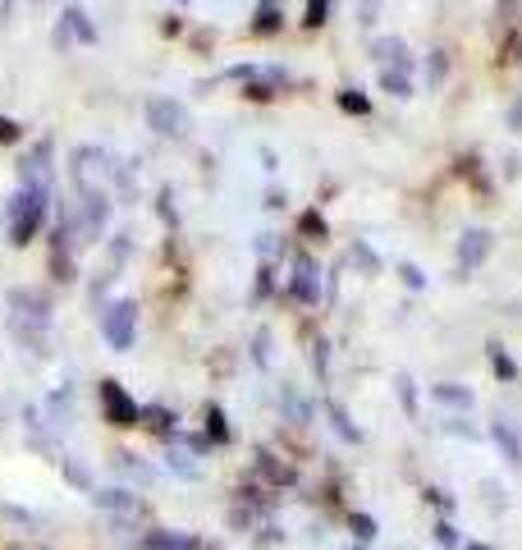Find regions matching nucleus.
I'll return each instance as SVG.
<instances>
[{
    "instance_id": "6e6552de",
    "label": "nucleus",
    "mask_w": 522,
    "mask_h": 550,
    "mask_svg": "<svg viewBox=\"0 0 522 550\" xmlns=\"http://www.w3.org/2000/svg\"><path fill=\"white\" fill-rule=\"evenodd\" d=\"M431 395H435V399H445V404H472V395H463V390H449V385H435Z\"/></svg>"
},
{
    "instance_id": "2eb2a0df",
    "label": "nucleus",
    "mask_w": 522,
    "mask_h": 550,
    "mask_svg": "<svg viewBox=\"0 0 522 550\" xmlns=\"http://www.w3.org/2000/svg\"><path fill=\"white\" fill-rule=\"evenodd\" d=\"M344 106H348V110H367V97H353V92H348Z\"/></svg>"
},
{
    "instance_id": "7ed1b4c3",
    "label": "nucleus",
    "mask_w": 522,
    "mask_h": 550,
    "mask_svg": "<svg viewBox=\"0 0 522 550\" xmlns=\"http://www.w3.org/2000/svg\"><path fill=\"white\" fill-rule=\"evenodd\" d=\"M106 335L115 349H129L133 340V303H115V308L106 312Z\"/></svg>"
},
{
    "instance_id": "dca6fc26",
    "label": "nucleus",
    "mask_w": 522,
    "mask_h": 550,
    "mask_svg": "<svg viewBox=\"0 0 522 550\" xmlns=\"http://www.w3.org/2000/svg\"><path fill=\"white\" fill-rule=\"evenodd\" d=\"M468 550H486V546H468Z\"/></svg>"
},
{
    "instance_id": "20e7f679",
    "label": "nucleus",
    "mask_w": 522,
    "mask_h": 550,
    "mask_svg": "<svg viewBox=\"0 0 522 550\" xmlns=\"http://www.w3.org/2000/svg\"><path fill=\"white\" fill-rule=\"evenodd\" d=\"M152 120H156V124H165V133H179L184 115H179V106H170V101H156V106H152Z\"/></svg>"
},
{
    "instance_id": "0eeeda50",
    "label": "nucleus",
    "mask_w": 522,
    "mask_h": 550,
    "mask_svg": "<svg viewBox=\"0 0 522 550\" xmlns=\"http://www.w3.org/2000/svg\"><path fill=\"white\" fill-rule=\"evenodd\" d=\"M472 243H463V262H477L481 253H486V234H468Z\"/></svg>"
},
{
    "instance_id": "f8f14e48",
    "label": "nucleus",
    "mask_w": 522,
    "mask_h": 550,
    "mask_svg": "<svg viewBox=\"0 0 522 550\" xmlns=\"http://www.w3.org/2000/svg\"><path fill=\"white\" fill-rule=\"evenodd\" d=\"M495 372H500V376H509V381H513V376H518V367H513L509 358H504V353L495 349Z\"/></svg>"
},
{
    "instance_id": "9d476101",
    "label": "nucleus",
    "mask_w": 522,
    "mask_h": 550,
    "mask_svg": "<svg viewBox=\"0 0 522 550\" xmlns=\"http://www.w3.org/2000/svg\"><path fill=\"white\" fill-rule=\"evenodd\" d=\"M435 541H440V546H458V532L449 528V523H435Z\"/></svg>"
},
{
    "instance_id": "39448f33",
    "label": "nucleus",
    "mask_w": 522,
    "mask_h": 550,
    "mask_svg": "<svg viewBox=\"0 0 522 550\" xmlns=\"http://www.w3.org/2000/svg\"><path fill=\"white\" fill-rule=\"evenodd\" d=\"M147 546L152 550H197L193 537H170V532H156V537H147Z\"/></svg>"
},
{
    "instance_id": "f257e3e1",
    "label": "nucleus",
    "mask_w": 522,
    "mask_h": 550,
    "mask_svg": "<svg viewBox=\"0 0 522 550\" xmlns=\"http://www.w3.org/2000/svg\"><path fill=\"white\" fill-rule=\"evenodd\" d=\"M42 216H46V188H23L10 211V239L28 243L37 234V225H42Z\"/></svg>"
},
{
    "instance_id": "1a4fd4ad",
    "label": "nucleus",
    "mask_w": 522,
    "mask_h": 550,
    "mask_svg": "<svg viewBox=\"0 0 522 550\" xmlns=\"http://www.w3.org/2000/svg\"><path fill=\"white\" fill-rule=\"evenodd\" d=\"M69 23H74V33H78V37H87V42H92V23L83 19V10H69Z\"/></svg>"
},
{
    "instance_id": "f03ea898",
    "label": "nucleus",
    "mask_w": 522,
    "mask_h": 550,
    "mask_svg": "<svg viewBox=\"0 0 522 550\" xmlns=\"http://www.w3.org/2000/svg\"><path fill=\"white\" fill-rule=\"evenodd\" d=\"M101 404H106V418L115 422V427H133V422H138V408H133V399L124 395L115 381L101 385Z\"/></svg>"
},
{
    "instance_id": "ddd939ff",
    "label": "nucleus",
    "mask_w": 522,
    "mask_h": 550,
    "mask_svg": "<svg viewBox=\"0 0 522 550\" xmlns=\"http://www.w3.org/2000/svg\"><path fill=\"white\" fill-rule=\"evenodd\" d=\"M19 138V124L14 120H0V143H14Z\"/></svg>"
},
{
    "instance_id": "423d86ee",
    "label": "nucleus",
    "mask_w": 522,
    "mask_h": 550,
    "mask_svg": "<svg viewBox=\"0 0 522 550\" xmlns=\"http://www.w3.org/2000/svg\"><path fill=\"white\" fill-rule=\"evenodd\" d=\"M495 440H500L504 450H509V459H513V463H522V450H518V440H513V431L504 427V422H500V427H495Z\"/></svg>"
},
{
    "instance_id": "4468645a",
    "label": "nucleus",
    "mask_w": 522,
    "mask_h": 550,
    "mask_svg": "<svg viewBox=\"0 0 522 550\" xmlns=\"http://www.w3.org/2000/svg\"><path fill=\"white\" fill-rule=\"evenodd\" d=\"M211 436H216V440H225V422H220V413H216V408H211Z\"/></svg>"
},
{
    "instance_id": "9b49d317",
    "label": "nucleus",
    "mask_w": 522,
    "mask_h": 550,
    "mask_svg": "<svg viewBox=\"0 0 522 550\" xmlns=\"http://www.w3.org/2000/svg\"><path fill=\"white\" fill-rule=\"evenodd\" d=\"M353 532H358L362 541H371L376 537V523H371V518H353Z\"/></svg>"
}]
</instances>
